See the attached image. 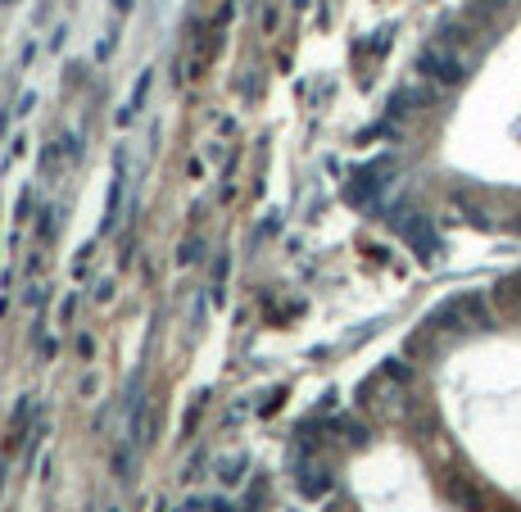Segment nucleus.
I'll return each instance as SVG.
<instances>
[{
  "label": "nucleus",
  "mask_w": 521,
  "mask_h": 512,
  "mask_svg": "<svg viewBox=\"0 0 521 512\" xmlns=\"http://www.w3.org/2000/svg\"><path fill=\"white\" fill-rule=\"evenodd\" d=\"M422 327L426 331H481V327H490V313H485L481 295H454V300H444Z\"/></svg>",
  "instance_id": "f257e3e1"
},
{
  "label": "nucleus",
  "mask_w": 521,
  "mask_h": 512,
  "mask_svg": "<svg viewBox=\"0 0 521 512\" xmlns=\"http://www.w3.org/2000/svg\"><path fill=\"white\" fill-rule=\"evenodd\" d=\"M417 73H422V78H431L435 87H458V82L467 78V64H463L458 50H449V46H440V41H435V46L422 50Z\"/></svg>",
  "instance_id": "f03ea898"
},
{
  "label": "nucleus",
  "mask_w": 521,
  "mask_h": 512,
  "mask_svg": "<svg viewBox=\"0 0 521 512\" xmlns=\"http://www.w3.org/2000/svg\"><path fill=\"white\" fill-rule=\"evenodd\" d=\"M395 227H399V236L417 250V259H435L440 254V236L431 232V223L422 213H404V218H395Z\"/></svg>",
  "instance_id": "7ed1b4c3"
}]
</instances>
